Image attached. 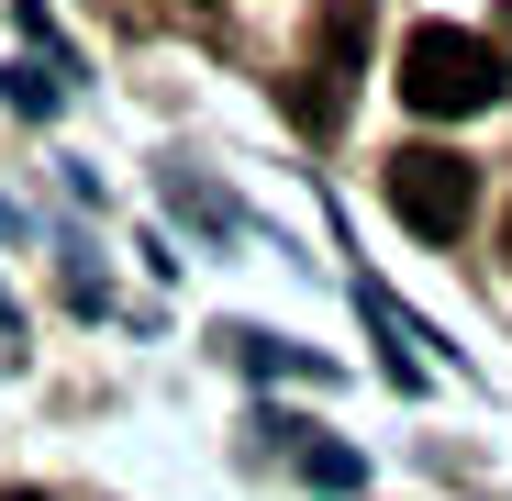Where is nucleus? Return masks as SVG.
<instances>
[{"mask_svg":"<svg viewBox=\"0 0 512 501\" xmlns=\"http://www.w3.org/2000/svg\"><path fill=\"white\" fill-rule=\"evenodd\" d=\"M512 90V67L490 56V34H457V23H412L401 34V101L435 112V123H468Z\"/></svg>","mask_w":512,"mask_h":501,"instance_id":"f257e3e1","label":"nucleus"},{"mask_svg":"<svg viewBox=\"0 0 512 501\" xmlns=\"http://www.w3.org/2000/svg\"><path fill=\"white\" fill-rule=\"evenodd\" d=\"M0 501H45V490H0Z\"/></svg>","mask_w":512,"mask_h":501,"instance_id":"20e7f679","label":"nucleus"},{"mask_svg":"<svg viewBox=\"0 0 512 501\" xmlns=\"http://www.w3.org/2000/svg\"><path fill=\"white\" fill-rule=\"evenodd\" d=\"M379 190H390V212H401L412 234H435V245H457V234L479 223V167H468L457 145H401Z\"/></svg>","mask_w":512,"mask_h":501,"instance_id":"7ed1b4c3","label":"nucleus"},{"mask_svg":"<svg viewBox=\"0 0 512 501\" xmlns=\"http://www.w3.org/2000/svg\"><path fill=\"white\" fill-rule=\"evenodd\" d=\"M501 257H512V212H501Z\"/></svg>","mask_w":512,"mask_h":501,"instance_id":"39448f33","label":"nucleus"},{"mask_svg":"<svg viewBox=\"0 0 512 501\" xmlns=\"http://www.w3.org/2000/svg\"><path fill=\"white\" fill-rule=\"evenodd\" d=\"M357 56H368V0H323L312 34H301V78H290V123L301 134H346V101H357Z\"/></svg>","mask_w":512,"mask_h":501,"instance_id":"f03ea898","label":"nucleus"}]
</instances>
